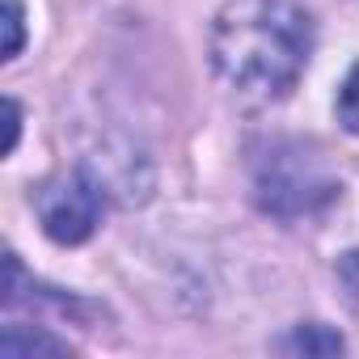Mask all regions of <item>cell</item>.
Masks as SVG:
<instances>
[{
  "instance_id": "6da1fadb",
  "label": "cell",
  "mask_w": 359,
  "mask_h": 359,
  "mask_svg": "<svg viewBox=\"0 0 359 359\" xmlns=\"http://www.w3.org/2000/svg\"><path fill=\"white\" fill-rule=\"evenodd\" d=\"M208 51L220 89L237 106H271L309 68L313 18L300 0H224Z\"/></svg>"
},
{
  "instance_id": "7a4b0ae2",
  "label": "cell",
  "mask_w": 359,
  "mask_h": 359,
  "mask_svg": "<svg viewBox=\"0 0 359 359\" xmlns=\"http://www.w3.org/2000/svg\"><path fill=\"white\" fill-rule=\"evenodd\" d=\"M338 177L330 173L325 156L300 140H279L271 144L258 165H254V195L262 212L279 220H304L317 216L338 199Z\"/></svg>"
},
{
  "instance_id": "3957f363",
  "label": "cell",
  "mask_w": 359,
  "mask_h": 359,
  "mask_svg": "<svg viewBox=\"0 0 359 359\" xmlns=\"http://www.w3.org/2000/svg\"><path fill=\"white\" fill-rule=\"evenodd\" d=\"M34 212L51 241L81 245L97 233V224L106 216V191L89 169H72L34 195Z\"/></svg>"
},
{
  "instance_id": "277c9868",
  "label": "cell",
  "mask_w": 359,
  "mask_h": 359,
  "mask_svg": "<svg viewBox=\"0 0 359 359\" xmlns=\"http://www.w3.org/2000/svg\"><path fill=\"white\" fill-rule=\"evenodd\" d=\"M0 355H9V359H26V355H68V342L34 330L30 325H5V334H0Z\"/></svg>"
},
{
  "instance_id": "5b68a950",
  "label": "cell",
  "mask_w": 359,
  "mask_h": 359,
  "mask_svg": "<svg viewBox=\"0 0 359 359\" xmlns=\"http://www.w3.org/2000/svg\"><path fill=\"white\" fill-rule=\"evenodd\" d=\"M279 351H287V355H338L342 351V334H334V330H325V325H296L287 338H279L275 342Z\"/></svg>"
},
{
  "instance_id": "8992f818",
  "label": "cell",
  "mask_w": 359,
  "mask_h": 359,
  "mask_svg": "<svg viewBox=\"0 0 359 359\" xmlns=\"http://www.w3.org/2000/svg\"><path fill=\"white\" fill-rule=\"evenodd\" d=\"M334 110H338V123H342L351 135H359V64H355V68H351V76L342 81Z\"/></svg>"
},
{
  "instance_id": "52a82bcc",
  "label": "cell",
  "mask_w": 359,
  "mask_h": 359,
  "mask_svg": "<svg viewBox=\"0 0 359 359\" xmlns=\"http://www.w3.org/2000/svg\"><path fill=\"white\" fill-rule=\"evenodd\" d=\"M334 279H338L342 300L359 313V250H346V254L334 262Z\"/></svg>"
},
{
  "instance_id": "ba28073f",
  "label": "cell",
  "mask_w": 359,
  "mask_h": 359,
  "mask_svg": "<svg viewBox=\"0 0 359 359\" xmlns=\"http://www.w3.org/2000/svg\"><path fill=\"white\" fill-rule=\"evenodd\" d=\"M5 30H9L5 60H18L22 43H26V9H22V0H9V5H5Z\"/></svg>"
},
{
  "instance_id": "9c48e42d",
  "label": "cell",
  "mask_w": 359,
  "mask_h": 359,
  "mask_svg": "<svg viewBox=\"0 0 359 359\" xmlns=\"http://www.w3.org/2000/svg\"><path fill=\"white\" fill-rule=\"evenodd\" d=\"M18 131H22V110H18V102H9V144H5V152H13Z\"/></svg>"
}]
</instances>
